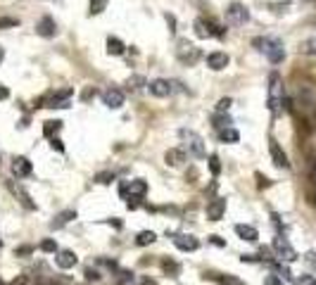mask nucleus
Returning a JSON list of instances; mask_svg holds the SVG:
<instances>
[{
  "label": "nucleus",
  "instance_id": "obj_38",
  "mask_svg": "<svg viewBox=\"0 0 316 285\" xmlns=\"http://www.w3.org/2000/svg\"><path fill=\"white\" fill-rule=\"evenodd\" d=\"M40 249H43V252H57V243L55 240H43V243H40Z\"/></svg>",
  "mask_w": 316,
  "mask_h": 285
},
{
  "label": "nucleus",
  "instance_id": "obj_18",
  "mask_svg": "<svg viewBox=\"0 0 316 285\" xmlns=\"http://www.w3.org/2000/svg\"><path fill=\"white\" fill-rule=\"evenodd\" d=\"M164 162H167L169 166H183L186 164V150H178V147H171L167 150V155H164Z\"/></svg>",
  "mask_w": 316,
  "mask_h": 285
},
{
  "label": "nucleus",
  "instance_id": "obj_28",
  "mask_svg": "<svg viewBox=\"0 0 316 285\" xmlns=\"http://www.w3.org/2000/svg\"><path fill=\"white\" fill-rule=\"evenodd\" d=\"M59 128H62V122H57V119L55 122H45V126H43V136L53 141V136H55Z\"/></svg>",
  "mask_w": 316,
  "mask_h": 285
},
{
  "label": "nucleus",
  "instance_id": "obj_49",
  "mask_svg": "<svg viewBox=\"0 0 316 285\" xmlns=\"http://www.w3.org/2000/svg\"><path fill=\"white\" fill-rule=\"evenodd\" d=\"M2 60H5V48L0 45V62H2Z\"/></svg>",
  "mask_w": 316,
  "mask_h": 285
},
{
  "label": "nucleus",
  "instance_id": "obj_7",
  "mask_svg": "<svg viewBox=\"0 0 316 285\" xmlns=\"http://www.w3.org/2000/svg\"><path fill=\"white\" fill-rule=\"evenodd\" d=\"M274 252H276V257H278L280 262H295L297 259V252L288 243L285 235H276L274 238Z\"/></svg>",
  "mask_w": 316,
  "mask_h": 285
},
{
  "label": "nucleus",
  "instance_id": "obj_21",
  "mask_svg": "<svg viewBox=\"0 0 316 285\" xmlns=\"http://www.w3.org/2000/svg\"><path fill=\"white\" fill-rule=\"evenodd\" d=\"M209 278L217 281L219 285H247L245 281H240L238 276H231V273H212Z\"/></svg>",
  "mask_w": 316,
  "mask_h": 285
},
{
  "label": "nucleus",
  "instance_id": "obj_45",
  "mask_svg": "<svg viewBox=\"0 0 316 285\" xmlns=\"http://www.w3.org/2000/svg\"><path fill=\"white\" fill-rule=\"evenodd\" d=\"M93 95H95V88H86V90H83V95H81V98H83V100H91Z\"/></svg>",
  "mask_w": 316,
  "mask_h": 285
},
{
  "label": "nucleus",
  "instance_id": "obj_50",
  "mask_svg": "<svg viewBox=\"0 0 316 285\" xmlns=\"http://www.w3.org/2000/svg\"><path fill=\"white\" fill-rule=\"evenodd\" d=\"M0 247H2V240H0Z\"/></svg>",
  "mask_w": 316,
  "mask_h": 285
},
{
  "label": "nucleus",
  "instance_id": "obj_8",
  "mask_svg": "<svg viewBox=\"0 0 316 285\" xmlns=\"http://www.w3.org/2000/svg\"><path fill=\"white\" fill-rule=\"evenodd\" d=\"M174 245L178 249H183V252H195L200 247V240L195 235H190V233H176L174 235Z\"/></svg>",
  "mask_w": 316,
  "mask_h": 285
},
{
  "label": "nucleus",
  "instance_id": "obj_48",
  "mask_svg": "<svg viewBox=\"0 0 316 285\" xmlns=\"http://www.w3.org/2000/svg\"><path fill=\"white\" fill-rule=\"evenodd\" d=\"M29 252H31V247H19L17 249V254H29Z\"/></svg>",
  "mask_w": 316,
  "mask_h": 285
},
{
  "label": "nucleus",
  "instance_id": "obj_30",
  "mask_svg": "<svg viewBox=\"0 0 316 285\" xmlns=\"http://www.w3.org/2000/svg\"><path fill=\"white\" fill-rule=\"evenodd\" d=\"M45 107H50V109H64V107H69V100H64V98H50L48 102H45Z\"/></svg>",
  "mask_w": 316,
  "mask_h": 285
},
{
  "label": "nucleus",
  "instance_id": "obj_36",
  "mask_svg": "<svg viewBox=\"0 0 316 285\" xmlns=\"http://www.w3.org/2000/svg\"><path fill=\"white\" fill-rule=\"evenodd\" d=\"M233 105V102H231V98H221V100H219V102H217V112H221V114H226V112H228V107Z\"/></svg>",
  "mask_w": 316,
  "mask_h": 285
},
{
  "label": "nucleus",
  "instance_id": "obj_10",
  "mask_svg": "<svg viewBox=\"0 0 316 285\" xmlns=\"http://www.w3.org/2000/svg\"><path fill=\"white\" fill-rule=\"evenodd\" d=\"M269 152H271V160H274V164L278 166V169H288L290 166V162H288V155L283 152V147H280L278 142L274 141H269Z\"/></svg>",
  "mask_w": 316,
  "mask_h": 285
},
{
  "label": "nucleus",
  "instance_id": "obj_1",
  "mask_svg": "<svg viewBox=\"0 0 316 285\" xmlns=\"http://www.w3.org/2000/svg\"><path fill=\"white\" fill-rule=\"evenodd\" d=\"M285 105H288V100H285V88H283V79H280L278 74L274 71V74L269 76V109H271L274 114H280Z\"/></svg>",
  "mask_w": 316,
  "mask_h": 285
},
{
  "label": "nucleus",
  "instance_id": "obj_16",
  "mask_svg": "<svg viewBox=\"0 0 316 285\" xmlns=\"http://www.w3.org/2000/svg\"><path fill=\"white\" fill-rule=\"evenodd\" d=\"M31 171H34V166H31V162L26 160V157H15L12 162V174L17 178H26L31 176Z\"/></svg>",
  "mask_w": 316,
  "mask_h": 285
},
{
  "label": "nucleus",
  "instance_id": "obj_32",
  "mask_svg": "<svg viewBox=\"0 0 316 285\" xmlns=\"http://www.w3.org/2000/svg\"><path fill=\"white\" fill-rule=\"evenodd\" d=\"M110 0H91V15H100L105 7H107Z\"/></svg>",
  "mask_w": 316,
  "mask_h": 285
},
{
  "label": "nucleus",
  "instance_id": "obj_33",
  "mask_svg": "<svg viewBox=\"0 0 316 285\" xmlns=\"http://www.w3.org/2000/svg\"><path fill=\"white\" fill-rule=\"evenodd\" d=\"M209 171H212V176H219V171H221V162H219L217 155L209 157Z\"/></svg>",
  "mask_w": 316,
  "mask_h": 285
},
{
  "label": "nucleus",
  "instance_id": "obj_4",
  "mask_svg": "<svg viewBox=\"0 0 316 285\" xmlns=\"http://www.w3.org/2000/svg\"><path fill=\"white\" fill-rule=\"evenodd\" d=\"M193 29H195L198 38H214V36L223 38V34H226L221 26H217V24H214L212 19H205V17H198V19H195Z\"/></svg>",
  "mask_w": 316,
  "mask_h": 285
},
{
  "label": "nucleus",
  "instance_id": "obj_27",
  "mask_svg": "<svg viewBox=\"0 0 316 285\" xmlns=\"http://www.w3.org/2000/svg\"><path fill=\"white\" fill-rule=\"evenodd\" d=\"M219 138H221V142H238L240 133L236 128H223V131H219Z\"/></svg>",
  "mask_w": 316,
  "mask_h": 285
},
{
  "label": "nucleus",
  "instance_id": "obj_3",
  "mask_svg": "<svg viewBox=\"0 0 316 285\" xmlns=\"http://www.w3.org/2000/svg\"><path fill=\"white\" fill-rule=\"evenodd\" d=\"M181 141L186 145V150L193 155V157H198V160H205L207 157V150H205V141H202V136L200 133H195V131H190V128H181Z\"/></svg>",
  "mask_w": 316,
  "mask_h": 285
},
{
  "label": "nucleus",
  "instance_id": "obj_42",
  "mask_svg": "<svg viewBox=\"0 0 316 285\" xmlns=\"http://www.w3.org/2000/svg\"><path fill=\"white\" fill-rule=\"evenodd\" d=\"M304 259H307V264H309V266L316 268V252H307V254H304Z\"/></svg>",
  "mask_w": 316,
  "mask_h": 285
},
{
  "label": "nucleus",
  "instance_id": "obj_35",
  "mask_svg": "<svg viewBox=\"0 0 316 285\" xmlns=\"http://www.w3.org/2000/svg\"><path fill=\"white\" fill-rule=\"evenodd\" d=\"M264 285H283V278L276 273H269V276H264Z\"/></svg>",
  "mask_w": 316,
  "mask_h": 285
},
{
  "label": "nucleus",
  "instance_id": "obj_13",
  "mask_svg": "<svg viewBox=\"0 0 316 285\" xmlns=\"http://www.w3.org/2000/svg\"><path fill=\"white\" fill-rule=\"evenodd\" d=\"M102 102L110 107V109H119V107L124 105V93L119 88H107L102 93Z\"/></svg>",
  "mask_w": 316,
  "mask_h": 285
},
{
  "label": "nucleus",
  "instance_id": "obj_22",
  "mask_svg": "<svg viewBox=\"0 0 316 285\" xmlns=\"http://www.w3.org/2000/svg\"><path fill=\"white\" fill-rule=\"evenodd\" d=\"M124 50H126V45H124L119 38H114V36H110V38H107V53H110V55H114V57H117V55H124Z\"/></svg>",
  "mask_w": 316,
  "mask_h": 285
},
{
  "label": "nucleus",
  "instance_id": "obj_44",
  "mask_svg": "<svg viewBox=\"0 0 316 285\" xmlns=\"http://www.w3.org/2000/svg\"><path fill=\"white\" fill-rule=\"evenodd\" d=\"M7 98H10V90H7V86L0 83V100H7Z\"/></svg>",
  "mask_w": 316,
  "mask_h": 285
},
{
  "label": "nucleus",
  "instance_id": "obj_39",
  "mask_svg": "<svg viewBox=\"0 0 316 285\" xmlns=\"http://www.w3.org/2000/svg\"><path fill=\"white\" fill-rule=\"evenodd\" d=\"M95 181H98V183H112V181H114V174H110V171H102V174H98V176H95Z\"/></svg>",
  "mask_w": 316,
  "mask_h": 285
},
{
  "label": "nucleus",
  "instance_id": "obj_29",
  "mask_svg": "<svg viewBox=\"0 0 316 285\" xmlns=\"http://www.w3.org/2000/svg\"><path fill=\"white\" fill-rule=\"evenodd\" d=\"M126 83H129V88H133V90H140L143 86H148L145 76H138V74H133V76H131V79L126 81Z\"/></svg>",
  "mask_w": 316,
  "mask_h": 285
},
{
  "label": "nucleus",
  "instance_id": "obj_5",
  "mask_svg": "<svg viewBox=\"0 0 316 285\" xmlns=\"http://www.w3.org/2000/svg\"><path fill=\"white\" fill-rule=\"evenodd\" d=\"M176 57H178V62L193 67V64L200 60V48L193 45V43H188V41H178V45H176Z\"/></svg>",
  "mask_w": 316,
  "mask_h": 285
},
{
  "label": "nucleus",
  "instance_id": "obj_46",
  "mask_svg": "<svg viewBox=\"0 0 316 285\" xmlns=\"http://www.w3.org/2000/svg\"><path fill=\"white\" fill-rule=\"evenodd\" d=\"M257 178H259V188H264V185H269V178H264L261 174H257Z\"/></svg>",
  "mask_w": 316,
  "mask_h": 285
},
{
  "label": "nucleus",
  "instance_id": "obj_26",
  "mask_svg": "<svg viewBox=\"0 0 316 285\" xmlns=\"http://www.w3.org/2000/svg\"><path fill=\"white\" fill-rule=\"evenodd\" d=\"M157 240V235L152 231H140L138 233V238H136V245H140V247H145V245H152Z\"/></svg>",
  "mask_w": 316,
  "mask_h": 285
},
{
  "label": "nucleus",
  "instance_id": "obj_6",
  "mask_svg": "<svg viewBox=\"0 0 316 285\" xmlns=\"http://www.w3.org/2000/svg\"><path fill=\"white\" fill-rule=\"evenodd\" d=\"M247 19H250V10H247L242 2H231V5L226 7V21H228V24L242 26V24H247Z\"/></svg>",
  "mask_w": 316,
  "mask_h": 285
},
{
  "label": "nucleus",
  "instance_id": "obj_47",
  "mask_svg": "<svg viewBox=\"0 0 316 285\" xmlns=\"http://www.w3.org/2000/svg\"><path fill=\"white\" fill-rule=\"evenodd\" d=\"M212 243H214V245H223V240L219 235H212Z\"/></svg>",
  "mask_w": 316,
  "mask_h": 285
},
{
  "label": "nucleus",
  "instance_id": "obj_34",
  "mask_svg": "<svg viewBox=\"0 0 316 285\" xmlns=\"http://www.w3.org/2000/svg\"><path fill=\"white\" fill-rule=\"evenodd\" d=\"M19 26V19L15 17H0V29H15Z\"/></svg>",
  "mask_w": 316,
  "mask_h": 285
},
{
  "label": "nucleus",
  "instance_id": "obj_25",
  "mask_svg": "<svg viewBox=\"0 0 316 285\" xmlns=\"http://www.w3.org/2000/svg\"><path fill=\"white\" fill-rule=\"evenodd\" d=\"M299 55H316V36L314 38H304L302 43H299Z\"/></svg>",
  "mask_w": 316,
  "mask_h": 285
},
{
  "label": "nucleus",
  "instance_id": "obj_15",
  "mask_svg": "<svg viewBox=\"0 0 316 285\" xmlns=\"http://www.w3.org/2000/svg\"><path fill=\"white\" fill-rule=\"evenodd\" d=\"M7 188L12 190V195L17 197V200L21 202V204H24V207H26V209H36V204H34L31 195H29V193H26V190H24L19 183H12V181H10V183H7Z\"/></svg>",
  "mask_w": 316,
  "mask_h": 285
},
{
  "label": "nucleus",
  "instance_id": "obj_14",
  "mask_svg": "<svg viewBox=\"0 0 316 285\" xmlns=\"http://www.w3.org/2000/svg\"><path fill=\"white\" fill-rule=\"evenodd\" d=\"M228 62H231V57H228L226 53H219V50H217V53L207 55V67H209V69H214V71L226 69V67H228Z\"/></svg>",
  "mask_w": 316,
  "mask_h": 285
},
{
  "label": "nucleus",
  "instance_id": "obj_20",
  "mask_svg": "<svg viewBox=\"0 0 316 285\" xmlns=\"http://www.w3.org/2000/svg\"><path fill=\"white\" fill-rule=\"evenodd\" d=\"M72 219H76V212H74V209H64V212H59L55 219H53L50 228H53V231H59V228H64Z\"/></svg>",
  "mask_w": 316,
  "mask_h": 285
},
{
  "label": "nucleus",
  "instance_id": "obj_17",
  "mask_svg": "<svg viewBox=\"0 0 316 285\" xmlns=\"http://www.w3.org/2000/svg\"><path fill=\"white\" fill-rule=\"evenodd\" d=\"M36 34L43 36V38H53L57 34V24L53 17H43L40 21L36 24Z\"/></svg>",
  "mask_w": 316,
  "mask_h": 285
},
{
  "label": "nucleus",
  "instance_id": "obj_2",
  "mask_svg": "<svg viewBox=\"0 0 316 285\" xmlns=\"http://www.w3.org/2000/svg\"><path fill=\"white\" fill-rule=\"evenodd\" d=\"M255 45L269 57L271 64H280L285 60V48L278 38H255Z\"/></svg>",
  "mask_w": 316,
  "mask_h": 285
},
{
  "label": "nucleus",
  "instance_id": "obj_40",
  "mask_svg": "<svg viewBox=\"0 0 316 285\" xmlns=\"http://www.w3.org/2000/svg\"><path fill=\"white\" fill-rule=\"evenodd\" d=\"M86 281H100V271L93 266L86 268Z\"/></svg>",
  "mask_w": 316,
  "mask_h": 285
},
{
  "label": "nucleus",
  "instance_id": "obj_19",
  "mask_svg": "<svg viewBox=\"0 0 316 285\" xmlns=\"http://www.w3.org/2000/svg\"><path fill=\"white\" fill-rule=\"evenodd\" d=\"M236 235H238L240 240H247V243H257V238H259V231H257L255 226L238 224V226H236Z\"/></svg>",
  "mask_w": 316,
  "mask_h": 285
},
{
  "label": "nucleus",
  "instance_id": "obj_41",
  "mask_svg": "<svg viewBox=\"0 0 316 285\" xmlns=\"http://www.w3.org/2000/svg\"><path fill=\"white\" fill-rule=\"evenodd\" d=\"M164 19H167V24H169V31H171V34H174V31H176V17H174V15H164Z\"/></svg>",
  "mask_w": 316,
  "mask_h": 285
},
{
  "label": "nucleus",
  "instance_id": "obj_12",
  "mask_svg": "<svg viewBox=\"0 0 316 285\" xmlns=\"http://www.w3.org/2000/svg\"><path fill=\"white\" fill-rule=\"evenodd\" d=\"M223 212H226V200H223V197H214V200L207 204V219H209V221L223 219Z\"/></svg>",
  "mask_w": 316,
  "mask_h": 285
},
{
  "label": "nucleus",
  "instance_id": "obj_31",
  "mask_svg": "<svg viewBox=\"0 0 316 285\" xmlns=\"http://www.w3.org/2000/svg\"><path fill=\"white\" fill-rule=\"evenodd\" d=\"M162 268L167 271L169 276H178V271H181V268H178V264H176L174 259H164V262H162Z\"/></svg>",
  "mask_w": 316,
  "mask_h": 285
},
{
  "label": "nucleus",
  "instance_id": "obj_43",
  "mask_svg": "<svg viewBox=\"0 0 316 285\" xmlns=\"http://www.w3.org/2000/svg\"><path fill=\"white\" fill-rule=\"evenodd\" d=\"M50 145H53V150H57V152H62V150H64L62 141H57V138H53V141H50Z\"/></svg>",
  "mask_w": 316,
  "mask_h": 285
},
{
  "label": "nucleus",
  "instance_id": "obj_24",
  "mask_svg": "<svg viewBox=\"0 0 316 285\" xmlns=\"http://www.w3.org/2000/svg\"><path fill=\"white\" fill-rule=\"evenodd\" d=\"M212 124H214V128H219V131H223V128H231V117L228 114H221V112H217L214 114V119H212Z\"/></svg>",
  "mask_w": 316,
  "mask_h": 285
},
{
  "label": "nucleus",
  "instance_id": "obj_37",
  "mask_svg": "<svg viewBox=\"0 0 316 285\" xmlns=\"http://www.w3.org/2000/svg\"><path fill=\"white\" fill-rule=\"evenodd\" d=\"M295 283H297V285H316V278H314V276H309V273H304V276H299Z\"/></svg>",
  "mask_w": 316,
  "mask_h": 285
},
{
  "label": "nucleus",
  "instance_id": "obj_11",
  "mask_svg": "<svg viewBox=\"0 0 316 285\" xmlns=\"http://www.w3.org/2000/svg\"><path fill=\"white\" fill-rule=\"evenodd\" d=\"M55 264L59 268H74L79 264V257H76L72 249H57L55 252Z\"/></svg>",
  "mask_w": 316,
  "mask_h": 285
},
{
  "label": "nucleus",
  "instance_id": "obj_23",
  "mask_svg": "<svg viewBox=\"0 0 316 285\" xmlns=\"http://www.w3.org/2000/svg\"><path fill=\"white\" fill-rule=\"evenodd\" d=\"M269 266L276 271V276H280L283 281H290V283H295V278H293V273H290V268L283 266V264H278V262H269Z\"/></svg>",
  "mask_w": 316,
  "mask_h": 285
},
{
  "label": "nucleus",
  "instance_id": "obj_9",
  "mask_svg": "<svg viewBox=\"0 0 316 285\" xmlns=\"http://www.w3.org/2000/svg\"><path fill=\"white\" fill-rule=\"evenodd\" d=\"M148 88L155 98H169V95L174 93V83L167 81V79H155V81L148 83Z\"/></svg>",
  "mask_w": 316,
  "mask_h": 285
}]
</instances>
